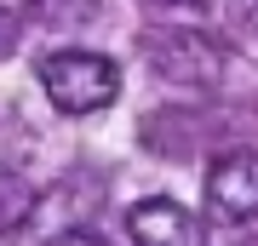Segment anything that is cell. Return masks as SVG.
<instances>
[{
	"instance_id": "cell-1",
	"label": "cell",
	"mask_w": 258,
	"mask_h": 246,
	"mask_svg": "<svg viewBox=\"0 0 258 246\" xmlns=\"http://www.w3.org/2000/svg\"><path fill=\"white\" fill-rule=\"evenodd\" d=\"M40 86L57 115H98L120 98V69L103 52H52L40 63Z\"/></svg>"
},
{
	"instance_id": "cell-2",
	"label": "cell",
	"mask_w": 258,
	"mask_h": 246,
	"mask_svg": "<svg viewBox=\"0 0 258 246\" xmlns=\"http://www.w3.org/2000/svg\"><path fill=\"white\" fill-rule=\"evenodd\" d=\"M207 206L218 223L258 218V149H224L207 166Z\"/></svg>"
},
{
	"instance_id": "cell-3",
	"label": "cell",
	"mask_w": 258,
	"mask_h": 246,
	"mask_svg": "<svg viewBox=\"0 0 258 246\" xmlns=\"http://www.w3.org/2000/svg\"><path fill=\"white\" fill-rule=\"evenodd\" d=\"M132 240L138 246H207V223L195 218L189 206H178V201H166V195H155V201H138L132 206Z\"/></svg>"
},
{
	"instance_id": "cell-4",
	"label": "cell",
	"mask_w": 258,
	"mask_h": 246,
	"mask_svg": "<svg viewBox=\"0 0 258 246\" xmlns=\"http://www.w3.org/2000/svg\"><path fill=\"white\" fill-rule=\"evenodd\" d=\"M149 52H155L166 80H195V86L218 80V63H224V52L212 40H201V35H155Z\"/></svg>"
},
{
	"instance_id": "cell-5",
	"label": "cell",
	"mask_w": 258,
	"mask_h": 246,
	"mask_svg": "<svg viewBox=\"0 0 258 246\" xmlns=\"http://www.w3.org/2000/svg\"><path fill=\"white\" fill-rule=\"evenodd\" d=\"M35 212V183L18 172H0V229H18Z\"/></svg>"
},
{
	"instance_id": "cell-6",
	"label": "cell",
	"mask_w": 258,
	"mask_h": 246,
	"mask_svg": "<svg viewBox=\"0 0 258 246\" xmlns=\"http://www.w3.org/2000/svg\"><path fill=\"white\" fill-rule=\"evenodd\" d=\"M46 246H109V240L92 235V229H63V235H52Z\"/></svg>"
},
{
	"instance_id": "cell-7",
	"label": "cell",
	"mask_w": 258,
	"mask_h": 246,
	"mask_svg": "<svg viewBox=\"0 0 258 246\" xmlns=\"http://www.w3.org/2000/svg\"><path fill=\"white\" fill-rule=\"evenodd\" d=\"M149 6H178V12H195V6H207V0H149Z\"/></svg>"
}]
</instances>
